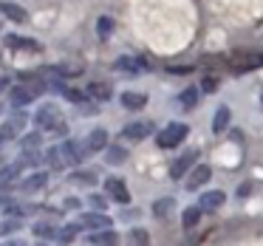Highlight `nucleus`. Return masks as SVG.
<instances>
[{
	"mask_svg": "<svg viewBox=\"0 0 263 246\" xmlns=\"http://www.w3.org/2000/svg\"><path fill=\"white\" fill-rule=\"evenodd\" d=\"M187 136H190V127L184 125V122H173V125H167L164 130L156 136V144H159L161 150H173V147H178Z\"/></svg>",
	"mask_w": 263,
	"mask_h": 246,
	"instance_id": "nucleus-1",
	"label": "nucleus"
},
{
	"mask_svg": "<svg viewBox=\"0 0 263 246\" xmlns=\"http://www.w3.org/2000/svg\"><path fill=\"white\" fill-rule=\"evenodd\" d=\"M34 119H37V125H40L43 130H60V133L65 130L63 113H60V108H57V105H51V102H48V105H43V108L37 110V116H34Z\"/></svg>",
	"mask_w": 263,
	"mask_h": 246,
	"instance_id": "nucleus-2",
	"label": "nucleus"
},
{
	"mask_svg": "<svg viewBox=\"0 0 263 246\" xmlns=\"http://www.w3.org/2000/svg\"><path fill=\"white\" fill-rule=\"evenodd\" d=\"M114 68L116 71H125V74H130V77H136V74H144V71L150 68V60H144V57H119Z\"/></svg>",
	"mask_w": 263,
	"mask_h": 246,
	"instance_id": "nucleus-3",
	"label": "nucleus"
},
{
	"mask_svg": "<svg viewBox=\"0 0 263 246\" xmlns=\"http://www.w3.org/2000/svg\"><path fill=\"white\" fill-rule=\"evenodd\" d=\"M195 159H198V150H187V153H181L170 164V178H176V181H178V178H184V176H187V170L195 164Z\"/></svg>",
	"mask_w": 263,
	"mask_h": 246,
	"instance_id": "nucleus-4",
	"label": "nucleus"
},
{
	"mask_svg": "<svg viewBox=\"0 0 263 246\" xmlns=\"http://www.w3.org/2000/svg\"><path fill=\"white\" fill-rule=\"evenodd\" d=\"M210 178H212V167L210 164H195L193 173L187 176V184H184V187H187L190 193H195V190H201Z\"/></svg>",
	"mask_w": 263,
	"mask_h": 246,
	"instance_id": "nucleus-5",
	"label": "nucleus"
},
{
	"mask_svg": "<svg viewBox=\"0 0 263 246\" xmlns=\"http://www.w3.org/2000/svg\"><path fill=\"white\" fill-rule=\"evenodd\" d=\"M150 133H153V122H133V125L122 127V139H127V142H142Z\"/></svg>",
	"mask_w": 263,
	"mask_h": 246,
	"instance_id": "nucleus-6",
	"label": "nucleus"
},
{
	"mask_svg": "<svg viewBox=\"0 0 263 246\" xmlns=\"http://www.w3.org/2000/svg\"><path fill=\"white\" fill-rule=\"evenodd\" d=\"M6 48H14V51H43V46L31 37H20V34H6L3 37Z\"/></svg>",
	"mask_w": 263,
	"mask_h": 246,
	"instance_id": "nucleus-7",
	"label": "nucleus"
},
{
	"mask_svg": "<svg viewBox=\"0 0 263 246\" xmlns=\"http://www.w3.org/2000/svg\"><path fill=\"white\" fill-rule=\"evenodd\" d=\"M223 201H227V195H223L221 190H210V193H201L198 206H201V212H215L223 206Z\"/></svg>",
	"mask_w": 263,
	"mask_h": 246,
	"instance_id": "nucleus-8",
	"label": "nucleus"
},
{
	"mask_svg": "<svg viewBox=\"0 0 263 246\" xmlns=\"http://www.w3.org/2000/svg\"><path fill=\"white\" fill-rule=\"evenodd\" d=\"M80 226H88V229H110V226H114V221H110V218L105 215L102 210H97V212H88V215H82V218H80Z\"/></svg>",
	"mask_w": 263,
	"mask_h": 246,
	"instance_id": "nucleus-9",
	"label": "nucleus"
},
{
	"mask_svg": "<svg viewBox=\"0 0 263 246\" xmlns=\"http://www.w3.org/2000/svg\"><path fill=\"white\" fill-rule=\"evenodd\" d=\"M105 190H108V195L114 201H119V204H130V193H127V187H125L122 178H108V181H105Z\"/></svg>",
	"mask_w": 263,
	"mask_h": 246,
	"instance_id": "nucleus-10",
	"label": "nucleus"
},
{
	"mask_svg": "<svg viewBox=\"0 0 263 246\" xmlns=\"http://www.w3.org/2000/svg\"><path fill=\"white\" fill-rule=\"evenodd\" d=\"M229 119H232V110H229L227 105H221V108L215 110V116H212V133L221 136V133L229 127Z\"/></svg>",
	"mask_w": 263,
	"mask_h": 246,
	"instance_id": "nucleus-11",
	"label": "nucleus"
},
{
	"mask_svg": "<svg viewBox=\"0 0 263 246\" xmlns=\"http://www.w3.org/2000/svg\"><path fill=\"white\" fill-rule=\"evenodd\" d=\"M0 12L6 14L9 20H14V23H26V20H29V12H26V9H20L17 3H9V0H3V3H0Z\"/></svg>",
	"mask_w": 263,
	"mask_h": 246,
	"instance_id": "nucleus-12",
	"label": "nucleus"
},
{
	"mask_svg": "<svg viewBox=\"0 0 263 246\" xmlns=\"http://www.w3.org/2000/svg\"><path fill=\"white\" fill-rule=\"evenodd\" d=\"M122 105L127 110H142L147 105V93H139V91H125L122 93Z\"/></svg>",
	"mask_w": 263,
	"mask_h": 246,
	"instance_id": "nucleus-13",
	"label": "nucleus"
},
{
	"mask_svg": "<svg viewBox=\"0 0 263 246\" xmlns=\"http://www.w3.org/2000/svg\"><path fill=\"white\" fill-rule=\"evenodd\" d=\"M105 147H108V130H102V127L91 130V136H88V153H97V150H105Z\"/></svg>",
	"mask_w": 263,
	"mask_h": 246,
	"instance_id": "nucleus-14",
	"label": "nucleus"
},
{
	"mask_svg": "<svg viewBox=\"0 0 263 246\" xmlns=\"http://www.w3.org/2000/svg\"><path fill=\"white\" fill-rule=\"evenodd\" d=\"M91 243L93 246H116L119 243V235L114 229H99L97 235H91Z\"/></svg>",
	"mask_w": 263,
	"mask_h": 246,
	"instance_id": "nucleus-15",
	"label": "nucleus"
},
{
	"mask_svg": "<svg viewBox=\"0 0 263 246\" xmlns=\"http://www.w3.org/2000/svg\"><path fill=\"white\" fill-rule=\"evenodd\" d=\"M88 93H91L93 99H99V102H108V99L114 97V88H110V82H91Z\"/></svg>",
	"mask_w": 263,
	"mask_h": 246,
	"instance_id": "nucleus-16",
	"label": "nucleus"
},
{
	"mask_svg": "<svg viewBox=\"0 0 263 246\" xmlns=\"http://www.w3.org/2000/svg\"><path fill=\"white\" fill-rule=\"evenodd\" d=\"M31 99H34V93L29 91L26 85H20V88H14L12 93H9V102L12 105H17V108H23V105H29Z\"/></svg>",
	"mask_w": 263,
	"mask_h": 246,
	"instance_id": "nucleus-17",
	"label": "nucleus"
},
{
	"mask_svg": "<svg viewBox=\"0 0 263 246\" xmlns=\"http://www.w3.org/2000/svg\"><path fill=\"white\" fill-rule=\"evenodd\" d=\"M201 221V206L195 204V206H187L184 210V215H181V223H184V229H195V223Z\"/></svg>",
	"mask_w": 263,
	"mask_h": 246,
	"instance_id": "nucleus-18",
	"label": "nucleus"
},
{
	"mask_svg": "<svg viewBox=\"0 0 263 246\" xmlns=\"http://www.w3.org/2000/svg\"><path fill=\"white\" fill-rule=\"evenodd\" d=\"M201 99V91L198 88H187V91H181V97H178V102H181V108H195Z\"/></svg>",
	"mask_w": 263,
	"mask_h": 246,
	"instance_id": "nucleus-19",
	"label": "nucleus"
},
{
	"mask_svg": "<svg viewBox=\"0 0 263 246\" xmlns=\"http://www.w3.org/2000/svg\"><path fill=\"white\" fill-rule=\"evenodd\" d=\"M46 181H48V176H46V173H34V176H29V178L23 181V190H29V193H34V190L46 187Z\"/></svg>",
	"mask_w": 263,
	"mask_h": 246,
	"instance_id": "nucleus-20",
	"label": "nucleus"
},
{
	"mask_svg": "<svg viewBox=\"0 0 263 246\" xmlns=\"http://www.w3.org/2000/svg\"><path fill=\"white\" fill-rule=\"evenodd\" d=\"M173 206H176V201H173V198H159L153 204V215L156 218H164V215H170V212H173Z\"/></svg>",
	"mask_w": 263,
	"mask_h": 246,
	"instance_id": "nucleus-21",
	"label": "nucleus"
},
{
	"mask_svg": "<svg viewBox=\"0 0 263 246\" xmlns=\"http://www.w3.org/2000/svg\"><path fill=\"white\" fill-rule=\"evenodd\" d=\"M20 170H23V164H20V161H14L12 167H3V173H0V187H6L12 178H17Z\"/></svg>",
	"mask_w": 263,
	"mask_h": 246,
	"instance_id": "nucleus-22",
	"label": "nucleus"
},
{
	"mask_svg": "<svg viewBox=\"0 0 263 246\" xmlns=\"http://www.w3.org/2000/svg\"><path fill=\"white\" fill-rule=\"evenodd\" d=\"M127 246H150V238L144 229H133L130 235H127Z\"/></svg>",
	"mask_w": 263,
	"mask_h": 246,
	"instance_id": "nucleus-23",
	"label": "nucleus"
},
{
	"mask_svg": "<svg viewBox=\"0 0 263 246\" xmlns=\"http://www.w3.org/2000/svg\"><path fill=\"white\" fill-rule=\"evenodd\" d=\"M77 232H80V223H68V226H63V232H57L60 243H71V240L77 238Z\"/></svg>",
	"mask_w": 263,
	"mask_h": 246,
	"instance_id": "nucleus-24",
	"label": "nucleus"
},
{
	"mask_svg": "<svg viewBox=\"0 0 263 246\" xmlns=\"http://www.w3.org/2000/svg\"><path fill=\"white\" fill-rule=\"evenodd\" d=\"M127 150L125 147H108V164H125Z\"/></svg>",
	"mask_w": 263,
	"mask_h": 246,
	"instance_id": "nucleus-25",
	"label": "nucleus"
},
{
	"mask_svg": "<svg viewBox=\"0 0 263 246\" xmlns=\"http://www.w3.org/2000/svg\"><path fill=\"white\" fill-rule=\"evenodd\" d=\"M110 31H114V20H110V17H99V23H97V34H99V37H108Z\"/></svg>",
	"mask_w": 263,
	"mask_h": 246,
	"instance_id": "nucleus-26",
	"label": "nucleus"
},
{
	"mask_svg": "<svg viewBox=\"0 0 263 246\" xmlns=\"http://www.w3.org/2000/svg\"><path fill=\"white\" fill-rule=\"evenodd\" d=\"M23 147L26 150H37V147H40V133H26V136H23Z\"/></svg>",
	"mask_w": 263,
	"mask_h": 246,
	"instance_id": "nucleus-27",
	"label": "nucleus"
},
{
	"mask_svg": "<svg viewBox=\"0 0 263 246\" xmlns=\"http://www.w3.org/2000/svg\"><path fill=\"white\" fill-rule=\"evenodd\" d=\"M71 181H82V184H97V173H74L71 176Z\"/></svg>",
	"mask_w": 263,
	"mask_h": 246,
	"instance_id": "nucleus-28",
	"label": "nucleus"
},
{
	"mask_svg": "<svg viewBox=\"0 0 263 246\" xmlns=\"http://www.w3.org/2000/svg\"><path fill=\"white\" fill-rule=\"evenodd\" d=\"M215 88H218V80H215V77H204V80H201V88H198V91H201V93H212Z\"/></svg>",
	"mask_w": 263,
	"mask_h": 246,
	"instance_id": "nucleus-29",
	"label": "nucleus"
},
{
	"mask_svg": "<svg viewBox=\"0 0 263 246\" xmlns=\"http://www.w3.org/2000/svg\"><path fill=\"white\" fill-rule=\"evenodd\" d=\"M34 232L40 235V238H57V229H54V226H48V223H40V226H37Z\"/></svg>",
	"mask_w": 263,
	"mask_h": 246,
	"instance_id": "nucleus-30",
	"label": "nucleus"
},
{
	"mask_svg": "<svg viewBox=\"0 0 263 246\" xmlns=\"http://www.w3.org/2000/svg\"><path fill=\"white\" fill-rule=\"evenodd\" d=\"M252 190H255V187H252V181H243V184L238 187V198H249Z\"/></svg>",
	"mask_w": 263,
	"mask_h": 246,
	"instance_id": "nucleus-31",
	"label": "nucleus"
},
{
	"mask_svg": "<svg viewBox=\"0 0 263 246\" xmlns=\"http://www.w3.org/2000/svg\"><path fill=\"white\" fill-rule=\"evenodd\" d=\"M17 226H20L17 221H3V223H0V235H9V232H14Z\"/></svg>",
	"mask_w": 263,
	"mask_h": 246,
	"instance_id": "nucleus-32",
	"label": "nucleus"
},
{
	"mask_svg": "<svg viewBox=\"0 0 263 246\" xmlns=\"http://www.w3.org/2000/svg\"><path fill=\"white\" fill-rule=\"evenodd\" d=\"M65 99H68V102H82L85 97H82L80 91H65Z\"/></svg>",
	"mask_w": 263,
	"mask_h": 246,
	"instance_id": "nucleus-33",
	"label": "nucleus"
},
{
	"mask_svg": "<svg viewBox=\"0 0 263 246\" xmlns=\"http://www.w3.org/2000/svg\"><path fill=\"white\" fill-rule=\"evenodd\" d=\"M91 204L97 206V210H105V204H108V201H105L102 195H91Z\"/></svg>",
	"mask_w": 263,
	"mask_h": 246,
	"instance_id": "nucleus-34",
	"label": "nucleus"
},
{
	"mask_svg": "<svg viewBox=\"0 0 263 246\" xmlns=\"http://www.w3.org/2000/svg\"><path fill=\"white\" fill-rule=\"evenodd\" d=\"M170 74H190L193 68H187V65H173V68H167Z\"/></svg>",
	"mask_w": 263,
	"mask_h": 246,
	"instance_id": "nucleus-35",
	"label": "nucleus"
},
{
	"mask_svg": "<svg viewBox=\"0 0 263 246\" xmlns=\"http://www.w3.org/2000/svg\"><path fill=\"white\" fill-rule=\"evenodd\" d=\"M3 246H23L20 240H9V243H3Z\"/></svg>",
	"mask_w": 263,
	"mask_h": 246,
	"instance_id": "nucleus-36",
	"label": "nucleus"
},
{
	"mask_svg": "<svg viewBox=\"0 0 263 246\" xmlns=\"http://www.w3.org/2000/svg\"><path fill=\"white\" fill-rule=\"evenodd\" d=\"M37 246H46V243H37Z\"/></svg>",
	"mask_w": 263,
	"mask_h": 246,
	"instance_id": "nucleus-37",
	"label": "nucleus"
},
{
	"mask_svg": "<svg viewBox=\"0 0 263 246\" xmlns=\"http://www.w3.org/2000/svg\"><path fill=\"white\" fill-rule=\"evenodd\" d=\"M260 105H263V97H260Z\"/></svg>",
	"mask_w": 263,
	"mask_h": 246,
	"instance_id": "nucleus-38",
	"label": "nucleus"
},
{
	"mask_svg": "<svg viewBox=\"0 0 263 246\" xmlns=\"http://www.w3.org/2000/svg\"><path fill=\"white\" fill-rule=\"evenodd\" d=\"M0 161H3V159H0Z\"/></svg>",
	"mask_w": 263,
	"mask_h": 246,
	"instance_id": "nucleus-39",
	"label": "nucleus"
}]
</instances>
